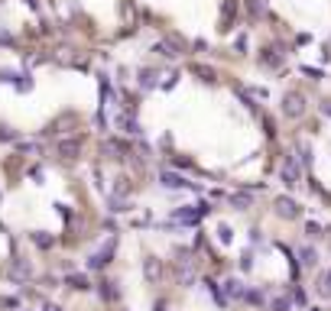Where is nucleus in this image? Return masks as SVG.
I'll return each instance as SVG.
<instances>
[{"label":"nucleus","mask_w":331,"mask_h":311,"mask_svg":"<svg viewBox=\"0 0 331 311\" xmlns=\"http://www.w3.org/2000/svg\"><path fill=\"white\" fill-rule=\"evenodd\" d=\"M114 249H117V240L110 237V240L104 243L98 253H91V256H88V269H104V266L110 263V256H114Z\"/></svg>","instance_id":"obj_1"},{"label":"nucleus","mask_w":331,"mask_h":311,"mask_svg":"<svg viewBox=\"0 0 331 311\" xmlns=\"http://www.w3.org/2000/svg\"><path fill=\"white\" fill-rule=\"evenodd\" d=\"M0 81L16 85L20 91H30V88H33V78L30 75H20V71H10V68H0Z\"/></svg>","instance_id":"obj_2"},{"label":"nucleus","mask_w":331,"mask_h":311,"mask_svg":"<svg viewBox=\"0 0 331 311\" xmlns=\"http://www.w3.org/2000/svg\"><path fill=\"white\" fill-rule=\"evenodd\" d=\"M205 214H208L205 204H198V208H182V211H176V220H179V224H198Z\"/></svg>","instance_id":"obj_3"},{"label":"nucleus","mask_w":331,"mask_h":311,"mask_svg":"<svg viewBox=\"0 0 331 311\" xmlns=\"http://www.w3.org/2000/svg\"><path fill=\"white\" fill-rule=\"evenodd\" d=\"M159 182H162L166 188H195L192 182H185L182 175H179V172H169V169H166V172L159 175ZM195 191H198V188H195Z\"/></svg>","instance_id":"obj_4"},{"label":"nucleus","mask_w":331,"mask_h":311,"mask_svg":"<svg viewBox=\"0 0 331 311\" xmlns=\"http://www.w3.org/2000/svg\"><path fill=\"white\" fill-rule=\"evenodd\" d=\"M283 182L286 185H295V182H299V162H295L293 156H289L286 165H283Z\"/></svg>","instance_id":"obj_5"},{"label":"nucleus","mask_w":331,"mask_h":311,"mask_svg":"<svg viewBox=\"0 0 331 311\" xmlns=\"http://www.w3.org/2000/svg\"><path fill=\"white\" fill-rule=\"evenodd\" d=\"M276 211L283 214V218H299V204H295L293 198H279V201H276Z\"/></svg>","instance_id":"obj_6"},{"label":"nucleus","mask_w":331,"mask_h":311,"mask_svg":"<svg viewBox=\"0 0 331 311\" xmlns=\"http://www.w3.org/2000/svg\"><path fill=\"white\" fill-rule=\"evenodd\" d=\"M286 114H289V117H299L302 114V97H299V94H289V97H286Z\"/></svg>","instance_id":"obj_7"},{"label":"nucleus","mask_w":331,"mask_h":311,"mask_svg":"<svg viewBox=\"0 0 331 311\" xmlns=\"http://www.w3.org/2000/svg\"><path fill=\"white\" fill-rule=\"evenodd\" d=\"M10 276H16V279H26V276H30V263H26V259H13V266H10Z\"/></svg>","instance_id":"obj_8"},{"label":"nucleus","mask_w":331,"mask_h":311,"mask_svg":"<svg viewBox=\"0 0 331 311\" xmlns=\"http://www.w3.org/2000/svg\"><path fill=\"white\" fill-rule=\"evenodd\" d=\"M140 85H143V88H156V85H159V81H156V71L153 68H140Z\"/></svg>","instance_id":"obj_9"},{"label":"nucleus","mask_w":331,"mask_h":311,"mask_svg":"<svg viewBox=\"0 0 331 311\" xmlns=\"http://www.w3.org/2000/svg\"><path fill=\"white\" fill-rule=\"evenodd\" d=\"M224 292H227L231 298H247V292L240 288V282H237V279H227V282H224Z\"/></svg>","instance_id":"obj_10"},{"label":"nucleus","mask_w":331,"mask_h":311,"mask_svg":"<svg viewBox=\"0 0 331 311\" xmlns=\"http://www.w3.org/2000/svg\"><path fill=\"white\" fill-rule=\"evenodd\" d=\"M318 292H322L325 298H331V269L322 272V279H318Z\"/></svg>","instance_id":"obj_11"},{"label":"nucleus","mask_w":331,"mask_h":311,"mask_svg":"<svg viewBox=\"0 0 331 311\" xmlns=\"http://www.w3.org/2000/svg\"><path fill=\"white\" fill-rule=\"evenodd\" d=\"M78 149H81V140H69V143H62V146H59V153L62 156H75Z\"/></svg>","instance_id":"obj_12"},{"label":"nucleus","mask_w":331,"mask_h":311,"mask_svg":"<svg viewBox=\"0 0 331 311\" xmlns=\"http://www.w3.org/2000/svg\"><path fill=\"white\" fill-rule=\"evenodd\" d=\"M192 71H195V75H205V81H215V71H211L208 65H195Z\"/></svg>","instance_id":"obj_13"},{"label":"nucleus","mask_w":331,"mask_h":311,"mask_svg":"<svg viewBox=\"0 0 331 311\" xmlns=\"http://www.w3.org/2000/svg\"><path fill=\"white\" fill-rule=\"evenodd\" d=\"M299 256H302V263H305V266H315V249H308V247H305Z\"/></svg>","instance_id":"obj_14"},{"label":"nucleus","mask_w":331,"mask_h":311,"mask_svg":"<svg viewBox=\"0 0 331 311\" xmlns=\"http://www.w3.org/2000/svg\"><path fill=\"white\" fill-rule=\"evenodd\" d=\"M130 204H127V198H110V211H127Z\"/></svg>","instance_id":"obj_15"},{"label":"nucleus","mask_w":331,"mask_h":311,"mask_svg":"<svg viewBox=\"0 0 331 311\" xmlns=\"http://www.w3.org/2000/svg\"><path fill=\"white\" fill-rule=\"evenodd\" d=\"M33 243H36V247H52V240H49L46 233H33Z\"/></svg>","instance_id":"obj_16"},{"label":"nucleus","mask_w":331,"mask_h":311,"mask_svg":"<svg viewBox=\"0 0 331 311\" xmlns=\"http://www.w3.org/2000/svg\"><path fill=\"white\" fill-rule=\"evenodd\" d=\"M147 272H149V279H156V276H159V263H156V259H147Z\"/></svg>","instance_id":"obj_17"},{"label":"nucleus","mask_w":331,"mask_h":311,"mask_svg":"<svg viewBox=\"0 0 331 311\" xmlns=\"http://www.w3.org/2000/svg\"><path fill=\"white\" fill-rule=\"evenodd\" d=\"M69 282L75 288H88V279H85V276H69Z\"/></svg>","instance_id":"obj_18"},{"label":"nucleus","mask_w":331,"mask_h":311,"mask_svg":"<svg viewBox=\"0 0 331 311\" xmlns=\"http://www.w3.org/2000/svg\"><path fill=\"white\" fill-rule=\"evenodd\" d=\"M231 201H234V204H237V208H247V204H250V198H247V194H234Z\"/></svg>","instance_id":"obj_19"},{"label":"nucleus","mask_w":331,"mask_h":311,"mask_svg":"<svg viewBox=\"0 0 331 311\" xmlns=\"http://www.w3.org/2000/svg\"><path fill=\"white\" fill-rule=\"evenodd\" d=\"M247 302H250V305H260L263 302V292H247Z\"/></svg>","instance_id":"obj_20"},{"label":"nucleus","mask_w":331,"mask_h":311,"mask_svg":"<svg viewBox=\"0 0 331 311\" xmlns=\"http://www.w3.org/2000/svg\"><path fill=\"white\" fill-rule=\"evenodd\" d=\"M273 311H289V302H286V298H276V302H273Z\"/></svg>","instance_id":"obj_21"},{"label":"nucleus","mask_w":331,"mask_h":311,"mask_svg":"<svg viewBox=\"0 0 331 311\" xmlns=\"http://www.w3.org/2000/svg\"><path fill=\"white\" fill-rule=\"evenodd\" d=\"M218 237H221V240L227 243V240H231V230H227V227H218Z\"/></svg>","instance_id":"obj_22"},{"label":"nucleus","mask_w":331,"mask_h":311,"mask_svg":"<svg viewBox=\"0 0 331 311\" xmlns=\"http://www.w3.org/2000/svg\"><path fill=\"white\" fill-rule=\"evenodd\" d=\"M42 311H62V308H55V305H46V308H42Z\"/></svg>","instance_id":"obj_23"}]
</instances>
